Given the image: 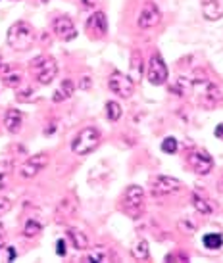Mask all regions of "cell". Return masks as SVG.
<instances>
[{"label": "cell", "mask_w": 223, "mask_h": 263, "mask_svg": "<svg viewBox=\"0 0 223 263\" xmlns=\"http://www.w3.org/2000/svg\"><path fill=\"white\" fill-rule=\"evenodd\" d=\"M191 92L189 96H194V102L198 104L200 108H216L217 104L223 100V92L219 90L216 83H212L208 79H191Z\"/></svg>", "instance_id": "6da1fadb"}, {"label": "cell", "mask_w": 223, "mask_h": 263, "mask_svg": "<svg viewBox=\"0 0 223 263\" xmlns=\"http://www.w3.org/2000/svg\"><path fill=\"white\" fill-rule=\"evenodd\" d=\"M33 43H35V31H33L29 23L17 22L8 29V44H10V48H14L17 52H25L33 46Z\"/></svg>", "instance_id": "7a4b0ae2"}, {"label": "cell", "mask_w": 223, "mask_h": 263, "mask_svg": "<svg viewBox=\"0 0 223 263\" xmlns=\"http://www.w3.org/2000/svg\"><path fill=\"white\" fill-rule=\"evenodd\" d=\"M121 210L131 219H139L144 213V190L139 184H131L125 189L123 198H121Z\"/></svg>", "instance_id": "3957f363"}, {"label": "cell", "mask_w": 223, "mask_h": 263, "mask_svg": "<svg viewBox=\"0 0 223 263\" xmlns=\"http://www.w3.org/2000/svg\"><path fill=\"white\" fill-rule=\"evenodd\" d=\"M102 140V135L97 127H85L77 133V137L71 142V150L77 156H87V154L95 152Z\"/></svg>", "instance_id": "277c9868"}, {"label": "cell", "mask_w": 223, "mask_h": 263, "mask_svg": "<svg viewBox=\"0 0 223 263\" xmlns=\"http://www.w3.org/2000/svg\"><path fill=\"white\" fill-rule=\"evenodd\" d=\"M31 67L41 85H50L58 75V64L50 56H39L37 60L31 62Z\"/></svg>", "instance_id": "5b68a950"}, {"label": "cell", "mask_w": 223, "mask_h": 263, "mask_svg": "<svg viewBox=\"0 0 223 263\" xmlns=\"http://www.w3.org/2000/svg\"><path fill=\"white\" fill-rule=\"evenodd\" d=\"M108 87L119 98H131L135 90V83L129 75L121 73V71H112L110 77H108Z\"/></svg>", "instance_id": "8992f818"}, {"label": "cell", "mask_w": 223, "mask_h": 263, "mask_svg": "<svg viewBox=\"0 0 223 263\" xmlns=\"http://www.w3.org/2000/svg\"><path fill=\"white\" fill-rule=\"evenodd\" d=\"M187 161H189V165L196 175H208L214 169V158L206 150H200V148H193Z\"/></svg>", "instance_id": "52a82bcc"}, {"label": "cell", "mask_w": 223, "mask_h": 263, "mask_svg": "<svg viewBox=\"0 0 223 263\" xmlns=\"http://www.w3.org/2000/svg\"><path fill=\"white\" fill-rule=\"evenodd\" d=\"M146 79H148L150 85L154 87H160L168 81V66H165L164 58L154 52L150 56V64H148V71H146Z\"/></svg>", "instance_id": "ba28073f"}, {"label": "cell", "mask_w": 223, "mask_h": 263, "mask_svg": "<svg viewBox=\"0 0 223 263\" xmlns=\"http://www.w3.org/2000/svg\"><path fill=\"white\" fill-rule=\"evenodd\" d=\"M46 163H48V154L46 152L33 154L31 158H27V160L22 163L20 175H22V179H35V177L46 167Z\"/></svg>", "instance_id": "9c48e42d"}, {"label": "cell", "mask_w": 223, "mask_h": 263, "mask_svg": "<svg viewBox=\"0 0 223 263\" xmlns=\"http://www.w3.org/2000/svg\"><path fill=\"white\" fill-rule=\"evenodd\" d=\"M179 189H181V181L168 175H158L150 181V192L154 196H168V194L177 192Z\"/></svg>", "instance_id": "30bf717a"}, {"label": "cell", "mask_w": 223, "mask_h": 263, "mask_svg": "<svg viewBox=\"0 0 223 263\" xmlns=\"http://www.w3.org/2000/svg\"><path fill=\"white\" fill-rule=\"evenodd\" d=\"M160 22H162V12H160V8H158L154 2H146V4L142 6L139 17H137V25H139L141 29H152V27H156Z\"/></svg>", "instance_id": "8fae6325"}, {"label": "cell", "mask_w": 223, "mask_h": 263, "mask_svg": "<svg viewBox=\"0 0 223 263\" xmlns=\"http://www.w3.org/2000/svg\"><path fill=\"white\" fill-rule=\"evenodd\" d=\"M52 29L56 37H60L62 41H73L77 37V29H75L71 17H67V15H58L52 23Z\"/></svg>", "instance_id": "7c38bea8"}, {"label": "cell", "mask_w": 223, "mask_h": 263, "mask_svg": "<svg viewBox=\"0 0 223 263\" xmlns=\"http://www.w3.org/2000/svg\"><path fill=\"white\" fill-rule=\"evenodd\" d=\"M87 29L92 33L95 37H104L108 33V20H106L104 12H95L87 22Z\"/></svg>", "instance_id": "4fadbf2b"}, {"label": "cell", "mask_w": 223, "mask_h": 263, "mask_svg": "<svg viewBox=\"0 0 223 263\" xmlns=\"http://www.w3.org/2000/svg\"><path fill=\"white\" fill-rule=\"evenodd\" d=\"M202 14L208 22H217L223 17V0H202Z\"/></svg>", "instance_id": "5bb4252c"}, {"label": "cell", "mask_w": 223, "mask_h": 263, "mask_svg": "<svg viewBox=\"0 0 223 263\" xmlns=\"http://www.w3.org/2000/svg\"><path fill=\"white\" fill-rule=\"evenodd\" d=\"M2 123H4L8 133H20L22 123H23V114L20 110H15V108H12V110H8L6 114H4Z\"/></svg>", "instance_id": "9a60e30c"}, {"label": "cell", "mask_w": 223, "mask_h": 263, "mask_svg": "<svg viewBox=\"0 0 223 263\" xmlns=\"http://www.w3.org/2000/svg\"><path fill=\"white\" fill-rule=\"evenodd\" d=\"M0 79H2L4 85L15 88L22 85V71L12 66H4V64H2V67H0Z\"/></svg>", "instance_id": "2e32d148"}, {"label": "cell", "mask_w": 223, "mask_h": 263, "mask_svg": "<svg viewBox=\"0 0 223 263\" xmlns=\"http://www.w3.org/2000/svg\"><path fill=\"white\" fill-rule=\"evenodd\" d=\"M75 92V85L71 79H64L62 83H60V87L56 88V92H54L52 96V102L60 104V102H66V100H69L71 96H73Z\"/></svg>", "instance_id": "e0dca14e"}, {"label": "cell", "mask_w": 223, "mask_h": 263, "mask_svg": "<svg viewBox=\"0 0 223 263\" xmlns=\"http://www.w3.org/2000/svg\"><path fill=\"white\" fill-rule=\"evenodd\" d=\"M193 205L196 208V212L202 213V215H212V213L216 212V204L208 200L206 196H202L198 192H193Z\"/></svg>", "instance_id": "ac0fdd59"}, {"label": "cell", "mask_w": 223, "mask_h": 263, "mask_svg": "<svg viewBox=\"0 0 223 263\" xmlns=\"http://www.w3.org/2000/svg\"><path fill=\"white\" fill-rule=\"evenodd\" d=\"M67 238L71 240L75 250H87L89 248V238L87 234L83 233L81 229H75V227H69L67 229Z\"/></svg>", "instance_id": "d6986e66"}, {"label": "cell", "mask_w": 223, "mask_h": 263, "mask_svg": "<svg viewBox=\"0 0 223 263\" xmlns=\"http://www.w3.org/2000/svg\"><path fill=\"white\" fill-rule=\"evenodd\" d=\"M75 210H77V198H75L73 194H69V196H66L62 202H60L58 217H62V219H67V217H71V215H73Z\"/></svg>", "instance_id": "ffe728a7"}, {"label": "cell", "mask_w": 223, "mask_h": 263, "mask_svg": "<svg viewBox=\"0 0 223 263\" xmlns=\"http://www.w3.org/2000/svg\"><path fill=\"white\" fill-rule=\"evenodd\" d=\"M131 254H133L135 259H148V254H150V248H148V242L144 240V238H139V240L133 242V246H131Z\"/></svg>", "instance_id": "44dd1931"}, {"label": "cell", "mask_w": 223, "mask_h": 263, "mask_svg": "<svg viewBox=\"0 0 223 263\" xmlns=\"http://www.w3.org/2000/svg\"><path fill=\"white\" fill-rule=\"evenodd\" d=\"M110 259H112L110 252H108V248H104V246L92 248L89 256H85V261H92V263H106V261H110Z\"/></svg>", "instance_id": "7402d4cb"}, {"label": "cell", "mask_w": 223, "mask_h": 263, "mask_svg": "<svg viewBox=\"0 0 223 263\" xmlns=\"http://www.w3.org/2000/svg\"><path fill=\"white\" fill-rule=\"evenodd\" d=\"M12 171H14V163L12 161L10 160L0 161V190L8 184L10 177H12Z\"/></svg>", "instance_id": "603a6c76"}, {"label": "cell", "mask_w": 223, "mask_h": 263, "mask_svg": "<svg viewBox=\"0 0 223 263\" xmlns=\"http://www.w3.org/2000/svg\"><path fill=\"white\" fill-rule=\"evenodd\" d=\"M202 244H204L208 250H219L223 246V236L217 233H208V234H204Z\"/></svg>", "instance_id": "cb8c5ba5"}, {"label": "cell", "mask_w": 223, "mask_h": 263, "mask_svg": "<svg viewBox=\"0 0 223 263\" xmlns=\"http://www.w3.org/2000/svg\"><path fill=\"white\" fill-rule=\"evenodd\" d=\"M41 231H43V223L37 219H27L25 221V225H23V236H27V238L37 236Z\"/></svg>", "instance_id": "d4e9b609"}, {"label": "cell", "mask_w": 223, "mask_h": 263, "mask_svg": "<svg viewBox=\"0 0 223 263\" xmlns=\"http://www.w3.org/2000/svg\"><path fill=\"white\" fill-rule=\"evenodd\" d=\"M106 117L110 119V121H119V117H121V106L118 102H110L106 104Z\"/></svg>", "instance_id": "484cf974"}, {"label": "cell", "mask_w": 223, "mask_h": 263, "mask_svg": "<svg viewBox=\"0 0 223 263\" xmlns=\"http://www.w3.org/2000/svg\"><path fill=\"white\" fill-rule=\"evenodd\" d=\"M131 73H133V79L139 81L142 77V62L139 52H133V58H131Z\"/></svg>", "instance_id": "4316f807"}, {"label": "cell", "mask_w": 223, "mask_h": 263, "mask_svg": "<svg viewBox=\"0 0 223 263\" xmlns=\"http://www.w3.org/2000/svg\"><path fill=\"white\" fill-rule=\"evenodd\" d=\"M179 150V142L175 140V137H165L162 140V152L165 154H175Z\"/></svg>", "instance_id": "83f0119b"}, {"label": "cell", "mask_w": 223, "mask_h": 263, "mask_svg": "<svg viewBox=\"0 0 223 263\" xmlns=\"http://www.w3.org/2000/svg\"><path fill=\"white\" fill-rule=\"evenodd\" d=\"M165 261H168V263H171V261L187 263V261H189V256H185L183 252H177V254H170V256H165Z\"/></svg>", "instance_id": "f1b7e54d"}, {"label": "cell", "mask_w": 223, "mask_h": 263, "mask_svg": "<svg viewBox=\"0 0 223 263\" xmlns=\"http://www.w3.org/2000/svg\"><path fill=\"white\" fill-rule=\"evenodd\" d=\"M12 210V202L8 200V198H4V196H0V217L4 215V213H8Z\"/></svg>", "instance_id": "f546056e"}, {"label": "cell", "mask_w": 223, "mask_h": 263, "mask_svg": "<svg viewBox=\"0 0 223 263\" xmlns=\"http://www.w3.org/2000/svg\"><path fill=\"white\" fill-rule=\"evenodd\" d=\"M56 254H58V256H66V240H64V238H60V240L56 242Z\"/></svg>", "instance_id": "4dcf8cb0"}, {"label": "cell", "mask_w": 223, "mask_h": 263, "mask_svg": "<svg viewBox=\"0 0 223 263\" xmlns=\"http://www.w3.org/2000/svg\"><path fill=\"white\" fill-rule=\"evenodd\" d=\"M179 229H183L185 233H194V231H196V225H189V221H181V223H179Z\"/></svg>", "instance_id": "1f68e13d"}, {"label": "cell", "mask_w": 223, "mask_h": 263, "mask_svg": "<svg viewBox=\"0 0 223 263\" xmlns=\"http://www.w3.org/2000/svg\"><path fill=\"white\" fill-rule=\"evenodd\" d=\"M79 88H83V90H89L90 88V77L89 75L81 77V81H79Z\"/></svg>", "instance_id": "d6a6232c"}, {"label": "cell", "mask_w": 223, "mask_h": 263, "mask_svg": "<svg viewBox=\"0 0 223 263\" xmlns=\"http://www.w3.org/2000/svg\"><path fill=\"white\" fill-rule=\"evenodd\" d=\"M6 252H8V257H6L8 261H14L15 257H17V254H15V248H14V246H8Z\"/></svg>", "instance_id": "836d02e7"}, {"label": "cell", "mask_w": 223, "mask_h": 263, "mask_svg": "<svg viewBox=\"0 0 223 263\" xmlns=\"http://www.w3.org/2000/svg\"><path fill=\"white\" fill-rule=\"evenodd\" d=\"M4 244H6V234H4V227L0 225V250L4 248Z\"/></svg>", "instance_id": "e575fe53"}, {"label": "cell", "mask_w": 223, "mask_h": 263, "mask_svg": "<svg viewBox=\"0 0 223 263\" xmlns=\"http://www.w3.org/2000/svg\"><path fill=\"white\" fill-rule=\"evenodd\" d=\"M97 2L98 0H81L83 8H95L97 6Z\"/></svg>", "instance_id": "d590c367"}, {"label": "cell", "mask_w": 223, "mask_h": 263, "mask_svg": "<svg viewBox=\"0 0 223 263\" xmlns=\"http://www.w3.org/2000/svg\"><path fill=\"white\" fill-rule=\"evenodd\" d=\"M214 135H216L217 139H221L223 140V123H219L216 127V131H214Z\"/></svg>", "instance_id": "8d00e7d4"}, {"label": "cell", "mask_w": 223, "mask_h": 263, "mask_svg": "<svg viewBox=\"0 0 223 263\" xmlns=\"http://www.w3.org/2000/svg\"><path fill=\"white\" fill-rule=\"evenodd\" d=\"M217 190H219V192L223 194V181H219V183H217Z\"/></svg>", "instance_id": "74e56055"}, {"label": "cell", "mask_w": 223, "mask_h": 263, "mask_svg": "<svg viewBox=\"0 0 223 263\" xmlns=\"http://www.w3.org/2000/svg\"><path fill=\"white\" fill-rule=\"evenodd\" d=\"M0 67H2V56H0Z\"/></svg>", "instance_id": "f35d334b"}, {"label": "cell", "mask_w": 223, "mask_h": 263, "mask_svg": "<svg viewBox=\"0 0 223 263\" xmlns=\"http://www.w3.org/2000/svg\"><path fill=\"white\" fill-rule=\"evenodd\" d=\"M43 2H46V0H43Z\"/></svg>", "instance_id": "ab89813d"}]
</instances>
